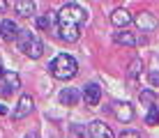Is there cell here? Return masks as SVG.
Segmentation results:
<instances>
[{
  "label": "cell",
  "instance_id": "1",
  "mask_svg": "<svg viewBox=\"0 0 159 138\" xmlns=\"http://www.w3.org/2000/svg\"><path fill=\"white\" fill-rule=\"evenodd\" d=\"M88 21V12L79 2H67L58 12V25L60 28H81Z\"/></svg>",
  "mask_w": 159,
  "mask_h": 138
},
{
  "label": "cell",
  "instance_id": "2",
  "mask_svg": "<svg viewBox=\"0 0 159 138\" xmlns=\"http://www.w3.org/2000/svg\"><path fill=\"white\" fill-rule=\"evenodd\" d=\"M48 71H51L56 78L67 81V78H74V76H76V71H79V65H76V60L72 58V55L60 53V55H56V58L51 60V65H48Z\"/></svg>",
  "mask_w": 159,
  "mask_h": 138
},
{
  "label": "cell",
  "instance_id": "3",
  "mask_svg": "<svg viewBox=\"0 0 159 138\" xmlns=\"http://www.w3.org/2000/svg\"><path fill=\"white\" fill-rule=\"evenodd\" d=\"M19 48L25 55H30L32 60L42 58V53H44V44L39 42V37H37L35 32H30V30H21V35H19Z\"/></svg>",
  "mask_w": 159,
  "mask_h": 138
},
{
  "label": "cell",
  "instance_id": "4",
  "mask_svg": "<svg viewBox=\"0 0 159 138\" xmlns=\"http://www.w3.org/2000/svg\"><path fill=\"white\" fill-rule=\"evenodd\" d=\"M21 87V78L19 74H5V78L0 81V97H12L16 90Z\"/></svg>",
  "mask_w": 159,
  "mask_h": 138
},
{
  "label": "cell",
  "instance_id": "5",
  "mask_svg": "<svg viewBox=\"0 0 159 138\" xmlns=\"http://www.w3.org/2000/svg\"><path fill=\"white\" fill-rule=\"evenodd\" d=\"M32 106H35L32 97H30V95H23V97L19 99V104H16V108H14L12 118H14V120H23L25 115H30V113H32Z\"/></svg>",
  "mask_w": 159,
  "mask_h": 138
},
{
  "label": "cell",
  "instance_id": "6",
  "mask_svg": "<svg viewBox=\"0 0 159 138\" xmlns=\"http://www.w3.org/2000/svg\"><path fill=\"white\" fill-rule=\"evenodd\" d=\"M102 99V87L97 85V83H90V85L83 87V101L85 106H97Z\"/></svg>",
  "mask_w": 159,
  "mask_h": 138
},
{
  "label": "cell",
  "instance_id": "7",
  "mask_svg": "<svg viewBox=\"0 0 159 138\" xmlns=\"http://www.w3.org/2000/svg\"><path fill=\"white\" fill-rule=\"evenodd\" d=\"M19 35H21V30H19V25H16L14 21L5 19L2 23H0V37H2V39L14 42V39H19Z\"/></svg>",
  "mask_w": 159,
  "mask_h": 138
},
{
  "label": "cell",
  "instance_id": "8",
  "mask_svg": "<svg viewBox=\"0 0 159 138\" xmlns=\"http://www.w3.org/2000/svg\"><path fill=\"white\" fill-rule=\"evenodd\" d=\"M136 25L141 28V32H152V30L159 25V21H157L150 12H141L139 16H136Z\"/></svg>",
  "mask_w": 159,
  "mask_h": 138
},
{
  "label": "cell",
  "instance_id": "9",
  "mask_svg": "<svg viewBox=\"0 0 159 138\" xmlns=\"http://www.w3.org/2000/svg\"><path fill=\"white\" fill-rule=\"evenodd\" d=\"M131 21H134V19H131V14H129L125 7L113 9V14H111V23L116 25V28H125V25H129Z\"/></svg>",
  "mask_w": 159,
  "mask_h": 138
},
{
  "label": "cell",
  "instance_id": "10",
  "mask_svg": "<svg viewBox=\"0 0 159 138\" xmlns=\"http://www.w3.org/2000/svg\"><path fill=\"white\" fill-rule=\"evenodd\" d=\"M113 113H116V118L120 122H131V118H134V108H131V104L127 101H120L113 106Z\"/></svg>",
  "mask_w": 159,
  "mask_h": 138
},
{
  "label": "cell",
  "instance_id": "11",
  "mask_svg": "<svg viewBox=\"0 0 159 138\" xmlns=\"http://www.w3.org/2000/svg\"><path fill=\"white\" fill-rule=\"evenodd\" d=\"M90 136H92V138H116V136H113V131L108 129V127L104 124L102 120H95V122H90Z\"/></svg>",
  "mask_w": 159,
  "mask_h": 138
},
{
  "label": "cell",
  "instance_id": "12",
  "mask_svg": "<svg viewBox=\"0 0 159 138\" xmlns=\"http://www.w3.org/2000/svg\"><path fill=\"white\" fill-rule=\"evenodd\" d=\"M14 7V12L19 16H30L32 12H35V2L32 0H14V2H9Z\"/></svg>",
  "mask_w": 159,
  "mask_h": 138
},
{
  "label": "cell",
  "instance_id": "13",
  "mask_svg": "<svg viewBox=\"0 0 159 138\" xmlns=\"http://www.w3.org/2000/svg\"><path fill=\"white\" fill-rule=\"evenodd\" d=\"M58 35H60V39H65V42H76L81 37V28H60L58 25Z\"/></svg>",
  "mask_w": 159,
  "mask_h": 138
},
{
  "label": "cell",
  "instance_id": "14",
  "mask_svg": "<svg viewBox=\"0 0 159 138\" xmlns=\"http://www.w3.org/2000/svg\"><path fill=\"white\" fill-rule=\"evenodd\" d=\"M116 42H118V44H122V46H136V44H139L136 35H134V32H127V30L116 32Z\"/></svg>",
  "mask_w": 159,
  "mask_h": 138
},
{
  "label": "cell",
  "instance_id": "15",
  "mask_svg": "<svg viewBox=\"0 0 159 138\" xmlns=\"http://www.w3.org/2000/svg\"><path fill=\"white\" fill-rule=\"evenodd\" d=\"M60 101H62L65 106H76V101H79V92H76L74 87H67V90L60 92Z\"/></svg>",
  "mask_w": 159,
  "mask_h": 138
},
{
  "label": "cell",
  "instance_id": "16",
  "mask_svg": "<svg viewBox=\"0 0 159 138\" xmlns=\"http://www.w3.org/2000/svg\"><path fill=\"white\" fill-rule=\"evenodd\" d=\"M155 101H157V95H155L152 90H143V92H141V104H145L148 110L155 106Z\"/></svg>",
  "mask_w": 159,
  "mask_h": 138
},
{
  "label": "cell",
  "instance_id": "17",
  "mask_svg": "<svg viewBox=\"0 0 159 138\" xmlns=\"http://www.w3.org/2000/svg\"><path fill=\"white\" fill-rule=\"evenodd\" d=\"M69 136H72V138H90V131H85L83 124H72Z\"/></svg>",
  "mask_w": 159,
  "mask_h": 138
},
{
  "label": "cell",
  "instance_id": "18",
  "mask_svg": "<svg viewBox=\"0 0 159 138\" xmlns=\"http://www.w3.org/2000/svg\"><path fill=\"white\" fill-rule=\"evenodd\" d=\"M141 71H143V62H141V60H134V62L129 65V78H139Z\"/></svg>",
  "mask_w": 159,
  "mask_h": 138
},
{
  "label": "cell",
  "instance_id": "19",
  "mask_svg": "<svg viewBox=\"0 0 159 138\" xmlns=\"http://www.w3.org/2000/svg\"><path fill=\"white\" fill-rule=\"evenodd\" d=\"M145 122H148V124H157V122H159V108H157V106H152L150 110H148Z\"/></svg>",
  "mask_w": 159,
  "mask_h": 138
},
{
  "label": "cell",
  "instance_id": "20",
  "mask_svg": "<svg viewBox=\"0 0 159 138\" xmlns=\"http://www.w3.org/2000/svg\"><path fill=\"white\" fill-rule=\"evenodd\" d=\"M51 23H53V16H39L37 19V28H51Z\"/></svg>",
  "mask_w": 159,
  "mask_h": 138
},
{
  "label": "cell",
  "instance_id": "21",
  "mask_svg": "<svg viewBox=\"0 0 159 138\" xmlns=\"http://www.w3.org/2000/svg\"><path fill=\"white\" fill-rule=\"evenodd\" d=\"M120 138H141V134H139V131H122Z\"/></svg>",
  "mask_w": 159,
  "mask_h": 138
},
{
  "label": "cell",
  "instance_id": "22",
  "mask_svg": "<svg viewBox=\"0 0 159 138\" xmlns=\"http://www.w3.org/2000/svg\"><path fill=\"white\" fill-rule=\"evenodd\" d=\"M150 81H152V85H159V74H152Z\"/></svg>",
  "mask_w": 159,
  "mask_h": 138
},
{
  "label": "cell",
  "instance_id": "23",
  "mask_svg": "<svg viewBox=\"0 0 159 138\" xmlns=\"http://www.w3.org/2000/svg\"><path fill=\"white\" fill-rule=\"evenodd\" d=\"M7 7H12L9 2H5V0H0V9H7Z\"/></svg>",
  "mask_w": 159,
  "mask_h": 138
},
{
  "label": "cell",
  "instance_id": "24",
  "mask_svg": "<svg viewBox=\"0 0 159 138\" xmlns=\"http://www.w3.org/2000/svg\"><path fill=\"white\" fill-rule=\"evenodd\" d=\"M5 78V71H2V65H0V81Z\"/></svg>",
  "mask_w": 159,
  "mask_h": 138
},
{
  "label": "cell",
  "instance_id": "25",
  "mask_svg": "<svg viewBox=\"0 0 159 138\" xmlns=\"http://www.w3.org/2000/svg\"><path fill=\"white\" fill-rule=\"evenodd\" d=\"M5 113H7V108H5V106H0V115H5Z\"/></svg>",
  "mask_w": 159,
  "mask_h": 138
},
{
  "label": "cell",
  "instance_id": "26",
  "mask_svg": "<svg viewBox=\"0 0 159 138\" xmlns=\"http://www.w3.org/2000/svg\"><path fill=\"white\" fill-rule=\"evenodd\" d=\"M25 138H37V136H35V134H28V136H25Z\"/></svg>",
  "mask_w": 159,
  "mask_h": 138
}]
</instances>
